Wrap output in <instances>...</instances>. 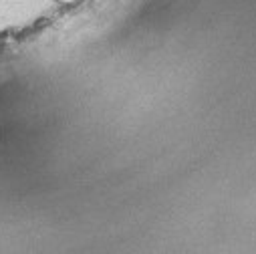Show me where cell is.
<instances>
[{
	"label": "cell",
	"mask_w": 256,
	"mask_h": 254,
	"mask_svg": "<svg viewBox=\"0 0 256 254\" xmlns=\"http://www.w3.org/2000/svg\"><path fill=\"white\" fill-rule=\"evenodd\" d=\"M58 2H69V0H58Z\"/></svg>",
	"instance_id": "1"
}]
</instances>
